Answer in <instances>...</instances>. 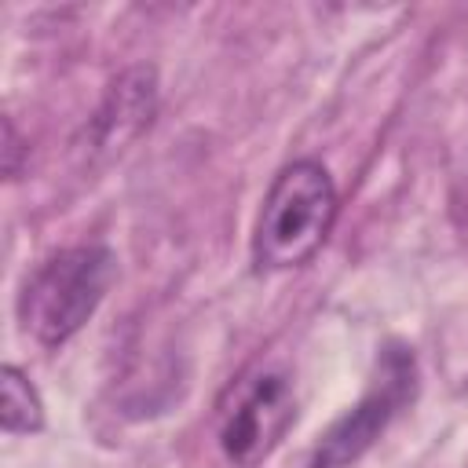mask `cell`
<instances>
[{"label": "cell", "mask_w": 468, "mask_h": 468, "mask_svg": "<svg viewBox=\"0 0 468 468\" xmlns=\"http://www.w3.org/2000/svg\"><path fill=\"white\" fill-rule=\"evenodd\" d=\"M4 143H7V146H4V154H7V165H4V168H7V176L15 179V176H18L15 154H18V146H22V143H18V135H15V124H11V121H4Z\"/></svg>", "instance_id": "cell-7"}, {"label": "cell", "mask_w": 468, "mask_h": 468, "mask_svg": "<svg viewBox=\"0 0 468 468\" xmlns=\"http://www.w3.org/2000/svg\"><path fill=\"white\" fill-rule=\"evenodd\" d=\"M0 424L7 435H29V431L44 428L40 395L18 366L0 369Z\"/></svg>", "instance_id": "cell-6"}, {"label": "cell", "mask_w": 468, "mask_h": 468, "mask_svg": "<svg viewBox=\"0 0 468 468\" xmlns=\"http://www.w3.org/2000/svg\"><path fill=\"white\" fill-rule=\"evenodd\" d=\"M154 110H157V80H154V69L135 66V69L121 73L110 84V91H106L95 121H91V146L102 150V154L124 150L143 128H150Z\"/></svg>", "instance_id": "cell-5"}, {"label": "cell", "mask_w": 468, "mask_h": 468, "mask_svg": "<svg viewBox=\"0 0 468 468\" xmlns=\"http://www.w3.org/2000/svg\"><path fill=\"white\" fill-rule=\"evenodd\" d=\"M336 219V186L318 161L285 165L260 205L252 230V260L260 271H292L307 263L329 238Z\"/></svg>", "instance_id": "cell-1"}, {"label": "cell", "mask_w": 468, "mask_h": 468, "mask_svg": "<svg viewBox=\"0 0 468 468\" xmlns=\"http://www.w3.org/2000/svg\"><path fill=\"white\" fill-rule=\"evenodd\" d=\"M417 391V362L413 351L402 344H388L377 358V373L369 391L358 399L351 413H344L314 446L303 468H344L362 457L373 439L391 424V417L413 399Z\"/></svg>", "instance_id": "cell-4"}, {"label": "cell", "mask_w": 468, "mask_h": 468, "mask_svg": "<svg viewBox=\"0 0 468 468\" xmlns=\"http://www.w3.org/2000/svg\"><path fill=\"white\" fill-rule=\"evenodd\" d=\"M296 420L292 380L278 366L245 369L216 406V439L234 468H260Z\"/></svg>", "instance_id": "cell-3"}, {"label": "cell", "mask_w": 468, "mask_h": 468, "mask_svg": "<svg viewBox=\"0 0 468 468\" xmlns=\"http://www.w3.org/2000/svg\"><path fill=\"white\" fill-rule=\"evenodd\" d=\"M117 263L106 245H73L48 256L18 292L22 333L44 347L66 344L102 303Z\"/></svg>", "instance_id": "cell-2"}]
</instances>
